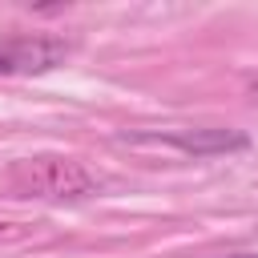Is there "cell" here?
Segmentation results:
<instances>
[{
  "label": "cell",
  "mask_w": 258,
  "mask_h": 258,
  "mask_svg": "<svg viewBox=\"0 0 258 258\" xmlns=\"http://www.w3.org/2000/svg\"><path fill=\"white\" fill-rule=\"evenodd\" d=\"M97 173L64 153H40L24 157L8 169V189L16 198H44V202H77L97 194Z\"/></svg>",
  "instance_id": "1"
},
{
  "label": "cell",
  "mask_w": 258,
  "mask_h": 258,
  "mask_svg": "<svg viewBox=\"0 0 258 258\" xmlns=\"http://www.w3.org/2000/svg\"><path fill=\"white\" fill-rule=\"evenodd\" d=\"M73 52V40L48 36V32H20L0 36V77H40L64 64Z\"/></svg>",
  "instance_id": "2"
},
{
  "label": "cell",
  "mask_w": 258,
  "mask_h": 258,
  "mask_svg": "<svg viewBox=\"0 0 258 258\" xmlns=\"http://www.w3.org/2000/svg\"><path fill=\"white\" fill-rule=\"evenodd\" d=\"M141 141H161L194 157H218V153H242L250 149V137L242 129H177V133H145Z\"/></svg>",
  "instance_id": "3"
},
{
  "label": "cell",
  "mask_w": 258,
  "mask_h": 258,
  "mask_svg": "<svg viewBox=\"0 0 258 258\" xmlns=\"http://www.w3.org/2000/svg\"><path fill=\"white\" fill-rule=\"evenodd\" d=\"M20 234V226H12V222H0V242H8V238H16Z\"/></svg>",
  "instance_id": "4"
},
{
  "label": "cell",
  "mask_w": 258,
  "mask_h": 258,
  "mask_svg": "<svg viewBox=\"0 0 258 258\" xmlns=\"http://www.w3.org/2000/svg\"><path fill=\"white\" fill-rule=\"evenodd\" d=\"M246 97H250V101H254V105H258V77H254V81H250V85H246Z\"/></svg>",
  "instance_id": "5"
},
{
  "label": "cell",
  "mask_w": 258,
  "mask_h": 258,
  "mask_svg": "<svg viewBox=\"0 0 258 258\" xmlns=\"http://www.w3.org/2000/svg\"><path fill=\"white\" fill-rule=\"evenodd\" d=\"M218 258H258V254H218Z\"/></svg>",
  "instance_id": "6"
}]
</instances>
